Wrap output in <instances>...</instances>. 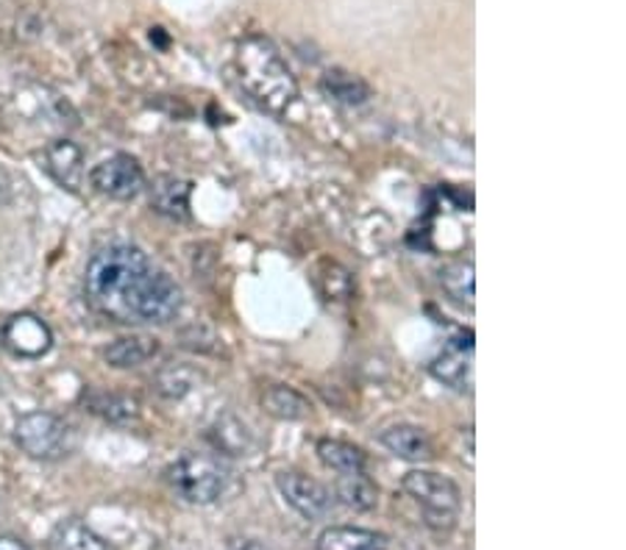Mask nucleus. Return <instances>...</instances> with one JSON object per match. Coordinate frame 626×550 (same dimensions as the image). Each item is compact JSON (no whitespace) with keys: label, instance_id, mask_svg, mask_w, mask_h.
<instances>
[{"label":"nucleus","instance_id":"nucleus-19","mask_svg":"<svg viewBox=\"0 0 626 550\" xmlns=\"http://www.w3.org/2000/svg\"><path fill=\"white\" fill-rule=\"evenodd\" d=\"M320 89L342 106H362L371 98V87L360 76L340 71V67H335V71H329L320 78Z\"/></svg>","mask_w":626,"mask_h":550},{"label":"nucleus","instance_id":"nucleus-23","mask_svg":"<svg viewBox=\"0 0 626 550\" xmlns=\"http://www.w3.org/2000/svg\"><path fill=\"white\" fill-rule=\"evenodd\" d=\"M192 370H187L184 365H168L162 373L157 376L159 392L168 395V398H181L192 389Z\"/></svg>","mask_w":626,"mask_h":550},{"label":"nucleus","instance_id":"nucleus-13","mask_svg":"<svg viewBox=\"0 0 626 550\" xmlns=\"http://www.w3.org/2000/svg\"><path fill=\"white\" fill-rule=\"evenodd\" d=\"M159 354V339L148 334H131L120 336L104 351L106 365L117 367V370H128V367H139L151 362Z\"/></svg>","mask_w":626,"mask_h":550},{"label":"nucleus","instance_id":"nucleus-17","mask_svg":"<svg viewBox=\"0 0 626 550\" xmlns=\"http://www.w3.org/2000/svg\"><path fill=\"white\" fill-rule=\"evenodd\" d=\"M335 495L357 511H371L379 500V487L368 473H340L335 478Z\"/></svg>","mask_w":626,"mask_h":550},{"label":"nucleus","instance_id":"nucleus-3","mask_svg":"<svg viewBox=\"0 0 626 550\" xmlns=\"http://www.w3.org/2000/svg\"><path fill=\"white\" fill-rule=\"evenodd\" d=\"M404 493L424 511V522L437 533L452 531L463 509V493L448 475L435 470H410L401 481Z\"/></svg>","mask_w":626,"mask_h":550},{"label":"nucleus","instance_id":"nucleus-9","mask_svg":"<svg viewBox=\"0 0 626 550\" xmlns=\"http://www.w3.org/2000/svg\"><path fill=\"white\" fill-rule=\"evenodd\" d=\"M0 339H3L9 354L20 356V359H40L53 345V334L45 320L29 312L9 317L3 331H0Z\"/></svg>","mask_w":626,"mask_h":550},{"label":"nucleus","instance_id":"nucleus-22","mask_svg":"<svg viewBox=\"0 0 626 550\" xmlns=\"http://www.w3.org/2000/svg\"><path fill=\"white\" fill-rule=\"evenodd\" d=\"M441 287L454 303L474 309V261H452L443 267Z\"/></svg>","mask_w":626,"mask_h":550},{"label":"nucleus","instance_id":"nucleus-26","mask_svg":"<svg viewBox=\"0 0 626 550\" xmlns=\"http://www.w3.org/2000/svg\"><path fill=\"white\" fill-rule=\"evenodd\" d=\"M0 550H31V548L25 542H20L18 537H0Z\"/></svg>","mask_w":626,"mask_h":550},{"label":"nucleus","instance_id":"nucleus-11","mask_svg":"<svg viewBox=\"0 0 626 550\" xmlns=\"http://www.w3.org/2000/svg\"><path fill=\"white\" fill-rule=\"evenodd\" d=\"M45 168L56 184L67 192H82L84 186V153L76 142L56 140L45 151Z\"/></svg>","mask_w":626,"mask_h":550},{"label":"nucleus","instance_id":"nucleus-1","mask_svg":"<svg viewBox=\"0 0 626 550\" xmlns=\"http://www.w3.org/2000/svg\"><path fill=\"white\" fill-rule=\"evenodd\" d=\"M84 298L100 317L120 325H165L184 303L168 272L126 242L93 254L84 270Z\"/></svg>","mask_w":626,"mask_h":550},{"label":"nucleus","instance_id":"nucleus-15","mask_svg":"<svg viewBox=\"0 0 626 550\" xmlns=\"http://www.w3.org/2000/svg\"><path fill=\"white\" fill-rule=\"evenodd\" d=\"M51 550H109V544L82 517H67L53 528Z\"/></svg>","mask_w":626,"mask_h":550},{"label":"nucleus","instance_id":"nucleus-10","mask_svg":"<svg viewBox=\"0 0 626 550\" xmlns=\"http://www.w3.org/2000/svg\"><path fill=\"white\" fill-rule=\"evenodd\" d=\"M148 201L157 215L168 217V220H187L190 217V195L192 184L176 175H157L153 184L148 186Z\"/></svg>","mask_w":626,"mask_h":550},{"label":"nucleus","instance_id":"nucleus-5","mask_svg":"<svg viewBox=\"0 0 626 550\" xmlns=\"http://www.w3.org/2000/svg\"><path fill=\"white\" fill-rule=\"evenodd\" d=\"M14 445L36 462H56L76 447V431L51 411H29L14 423Z\"/></svg>","mask_w":626,"mask_h":550},{"label":"nucleus","instance_id":"nucleus-4","mask_svg":"<svg viewBox=\"0 0 626 550\" xmlns=\"http://www.w3.org/2000/svg\"><path fill=\"white\" fill-rule=\"evenodd\" d=\"M165 481L176 498L184 504L209 506L226 493L229 475L217 459L203 456V453H184L165 470Z\"/></svg>","mask_w":626,"mask_h":550},{"label":"nucleus","instance_id":"nucleus-25","mask_svg":"<svg viewBox=\"0 0 626 550\" xmlns=\"http://www.w3.org/2000/svg\"><path fill=\"white\" fill-rule=\"evenodd\" d=\"M229 550H267V544L259 539H237Z\"/></svg>","mask_w":626,"mask_h":550},{"label":"nucleus","instance_id":"nucleus-2","mask_svg":"<svg viewBox=\"0 0 626 550\" xmlns=\"http://www.w3.org/2000/svg\"><path fill=\"white\" fill-rule=\"evenodd\" d=\"M234 71L243 93L273 117L287 115L298 98V82L282 51L267 36H248L234 53Z\"/></svg>","mask_w":626,"mask_h":550},{"label":"nucleus","instance_id":"nucleus-18","mask_svg":"<svg viewBox=\"0 0 626 550\" xmlns=\"http://www.w3.org/2000/svg\"><path fill=\"white\" fill-rule=\"evenodd\" d=\"M209 442L215 445V451L226 453V456H248L254 447V434L248 425L237 418H223L209 429Z\"/></svg>","mask_w":626,"mask_h":550},{"label":"nucleus","instance_id":"nucleus-14","mask_svg":"<svg viewBox=\"0 0 626 550\" xmlns=\"http://www.w3.org/2000/svg\"><path fill=\"white\" fill-rule=\"evenodd\" d=\"M315 550H388V537L357 526H331L318 537Z\"/></svg>","mask_w":626,"mask_h":550},{"label":"nucleus","instance_id":"nucleus-21","mask_svg":"<svg viewBox=\"0 0 626 550\" xmlns=\"http://www.w3.org/2000/svg\"><path fill=\"white\" fill-rule=\"evenodd\" d=\"M87 409L112 425H131L139 418L137 400L117 392H95L87 398Z\"/></svg>","mask_w":626,"mask_h":550},{"label":"nucleus","instance_id":"nucleus-8","mask_svg":"<svg viewBox=\"0 0 626 550\" xmlns=\"http://www.w3.org/2000/svg\"><path fill=\"white\" fill-rule=\"evenodd\" d=\"M276 487L282 493V498L293 506L301 517L307 520H320L331 511L335 498H331L329 489L320 484L318 478H309V475L298 473V470H285V473L276 475Z\"/></svg>","mask_w":626,"mask_h":550},{"label":"nucleus","instance_id":"nucleus-7","mask_svg":"<svg viewBox=\"0 0 626 550\" xmlns=\"http://www.w3.org/2000/svg\"><path fill=\"white\" fill-rule=\"evenodd\" d=\"M429 373L457 392H470L474 389V334L459 331L452 339L443 342V348L429 362Z\"/></svg>","mask_w":626,"mask_h":550},{"label":"nucleus","instance_id":"nucleus-24","mask_svg":"<svg viewBox=\"0 0 626 550\" xmlns=\"http://www.w3.org/2000/svg\"><path fill=\"white\" fill-rule=\"evenodd\" d=\"M14 201V184L9 179V173L0 168V206H9Z\"/></svg>","mask_w":626,"mask_h":550},{"label":"nucleus","instance_id":"nucleus-16","mask_svg":"<svg viewBox=\"0 0 626 550\" xmlns=\"http://www.w3.org/2000/svg\"><path fill=\"white\" fill-rule=\"evenodd\" d=\"M262 406H265L267 414L276 420H304L309 418V411H312V403H309L298 389L285 387V384L267 387L265 395H262Z\"/></svg>","mask_w":626,"mask_h":550},{"label":"nucleus","instance_id":"nucleus-6","mask_svg":"<svg viewBox=\"0 0 626 550\" xmlns=\"http://www.w3.org/2000/svg\"><path fill=\"white\" fill-rule=\"evenodd\" d=\"M89 184L95 192L112 197V201H134L139 192L146 190V173L139 162L128 153H115L104 159L89 173Z\"/></svg>","mask_w":626,"mask_h":550},{"label":"nucleus","instance_id":"nucleus-20","mask_svg":"<svg viewBox=\"0 0 626 550\" xmlns=\"http://www.w3.org/2000/svg\"><path fill=\"white\" fill-rule=\"evenodd\" d=\"M318 456L320 462L329 470L340 473H368V456L362 447L351 445L342 440H320L318 442Z\"/></svg>","mask_w":626,"mask_h":550},{"label":"nucleus","instance_id":"nucleus-12","mask_svg":"<svg viewBox=\"0 0 626 550\" xmlns=\"http://www.w3.org/2000/svg\"><path fill=\"white\" fill-rule=\"evenodd\" d=\"M382 445L388 447L393 456L404 459V462H429L435 459V442L429 440L424 429L410 423H399L390 425V429L382 431Z\"/></svg>","mask_w":626,"mask_h":550}]
</instances>
